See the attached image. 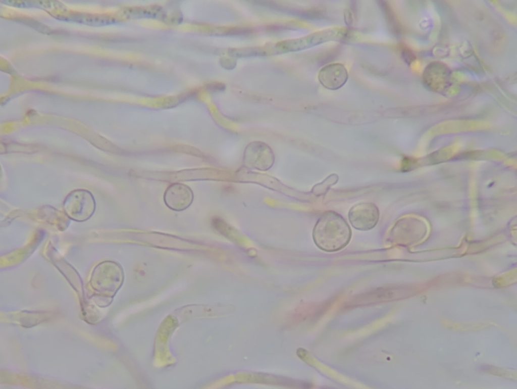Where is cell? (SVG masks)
<instances>
[{
  "mask_svg": "<svg viewBox=\"0 0 517 389\" xmlns=\"http://www.w3.org/2000/svg\"><path fill=\"white\" fill-rule=\"evenodd\" d=\"M404 294L398 289L392 287L378 288L360 295L352 300L345 307L347 308L371 305L401 299Z\"/></svg>",
  "mask_w": 517,
  "mask_h": 389,
  "instance_id": "cell-3",
  "label": "cell"
},
{
  "mask_svg": "<svg viewBox=\"0 0 517 389\" xmlns=\"http://www.w3.org/2000/svg\"><path fill=\"white\" fill-rule=\"evenodd\" d=\"M193 193L187 185L181 183L170 185L165 191L164 200L170 209L180 211L187 209L192 203Z\"/></svg>",
  "mask_w": 517,
  "mask_h": 389,
  "instance_id": "cell-4",
  "label": "cell"
},
{
  "mask_svg": "<svg viewBox=\"0 0 517 389\" xmlns=\"http://www.w3.org/2000/svg\"><path fill=\"white\" fill-rule=\"evenodd\" d=\"M338 176L336 174H332L326 177L322 182L317 185V194H324L330 187L336 184L338 180Z\"/></svg>",
  "mask_w": 517,
  "mask_h": 389,
  "instance_id": "cell-10",
  "label": "cell"
},
{
  "mask_svg": "<svg viewBox=\"0 0 517 389\" xmlns=\"http://www.w3.org/2000/svg\"><path fill=\"white\" fill-rule=\"evenodd\" d=\"M401 54L403 60L408 65L413 62L416 58V56L412 52L407 48L404 47L402 48Z\"/></svg>",
  "mask_w": 517,
  "mask_h": 389,
  "instance_id": "cell-11",
  "label": "cell"
},
{
  "mask_svg": "<svg viewBox=\"0 0 517 389\" xmlns=\"http://www.w3.org/2000/svg\"><path fill=\"white\" fill-rule=\"evenodd\" d=\"M348 74L344 65L340 63H333L322 67L318 74L320 83L329 90H337L343 86L347 81Z\"/></svg>",
  "mask_w": 517,
  "mask_h": 389,
  "instance_id": "cell-5",
  "label": "cell"
},
{
  "mask_svg": "<svg viewBox=\"0 0 517 389\" xmlns=\"http://www.w3.org/2000/svg\"><path fill=\"white\" fill-rule=\"evenodd\" d=\"M379 211L373 203L363 202L353 206L349 211L348 218L351 225L359 230H369L377 224Z\"/></svg>",
  "mask_w": 517,
  "mask_h": 389,
  "instance_id": "cell-2",
  "label": "cell"
},
{
  "mask_svg": "<svg viewBox=\"0 0 517 389\" xmlns=\"http://www.w3.org/2000/svg\"><path fill=\"white\" fill-rule=\"evenodd\" d=\"M74 201L65 205V209L67 214L71 219L76 221H84L88 219L93 214L94 207L92 201Z\"/></svg>",
  "mask_w": 517,
  "mask_h": 389,
  "instance_id": "cell-6",
  "label": "cell"
},
{
  "mask_svg": "<svg viewBox=\"0 0 517 389\" xmlns=\"http://www.w3.org/2000/svg\"><path fill=\"white\" fill-rule=\"evenodd\" d=\"M70 19L80 23L91 25H103L113 23L116 20L105 16H94L86 14H75L69 17Z\"/></svg>",
  "mask_w": 517,
  "mask_h": 389,
  "instance_id": "cell-9",
  "label": "cell"
},
{
  "mask_svg": "<svg viewBox=\"0 0 517 389\" xmlns=\"http://www.w3.org/2000/svg\"><path fill=\"white\" fill-rule=\"evenodd\" d=\"M449 69L443 64L436 63H431L428 66L424 72V81L425 83L431 86L435 82L437 84H449Z\"/></svg>",
  "mask_w": 517,
  "mask_h": 389,
  "instance_id": "cell-7",
  "label": "cell"
},
{
  "mask_svg": "<svg viewBox=\"0 0 517 389\" xmlns=\"http://www.w3.org/2000/svg\"><path fill=\"white\" fill-rule=\"evenodd\" d=\"M122 14L125 17L129 18L142 17L161 18H164L165 16L162 9L157 6L148 8H128L124 9Z\"/></svg>",
  "mask_w": 517,
  "mask_h": 389,
  "instance_id": "cell-8",
  "label": "cell"
},
{
  "mask_svg": "<svg viewBox=\"0 0 517 389\" xmlns=\"http://www.w3.org/2000/svg\"><path fill=\"white\" fill-rule=\"evenodd\" d=\"M351 230L347 221L338 213L324 212L313 229V237L317 246L327 252L339 251L350 241Z\"/></svg>",
  "mask_w": 517,
  "mask_h": 389,
  "instance_id": "cell-1",
  "label": "cell"
}]
</instances>
